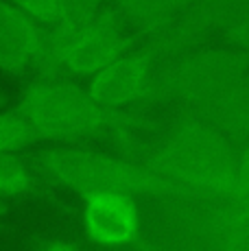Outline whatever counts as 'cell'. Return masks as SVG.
Returning <instances> with one entry per match:
<instances>
[{"label": "cell", "mask_w": 249, "mask_h": 251, "mask_svg": "<svg viewBox=\"0 0 249 251\" xmlns=\"http://www.w3.org/2000/svg\"><path fill=\"white\" fill-rule=\"evenodd\" d=\"M16 109L28 120L40 142H81L105 136L124 142L133 129L147 123L140 114L103 105L88 85L83 88L68 76L40 75L25 85Z\"/></svg>", "instance_id": "6da1fadb"}, {"label": "cell", "mask_w": 249, "mask_h": 251, "mask_svg": "<svg viewBox=\"0 0 249 251\" xmlns=\"http://www.w3.org/2000/svg\"><path fill=\"white\" fill-rule=\"evenodd\" d=\"M142 162L164 177L181 199H227L236 151L214 125L186 112L142 155Z\"/></svg>", "instance_id": "7a4b0ae2"}, {"label": "cell", "mask_w": 249, "mask_h": 251, "mask_svg": "<svg viewBox=\"0 0 249 251\" xmlns=\"http://www.w3.org/2000/svg\"><path fill=\"white\" fill-rule=\"evenodd\" d=\"M133 46L127 20L112 7L64 16L46 26L37 75L90 79Z\"/></svg>", "instance_id": "3957f363"}, {"label": "cell", "mask_w": 249, "mask_h": 251, "mask_svg": "<svg viewBox=\"0 0 249 251\" xmlns=\"http://www.w3.org/2000/svg\"><path fill=\"white\" fill-rule=\"evenodd\" d=\"M35 168L57 186L85 197L116 190L133 197L181 199L177 190L145 162L85 147H52L35 155Z\"/></svg>", "instance_id": "277c9868"}, {"label": "cell", "mask_w": 249, "mask_h": 251, "mask_svg": "<svg viewBox=\"0 0 249 251\" xmlns=\"http://www.w3.org/2000/svg\"><path fill=\"white\" fill-rule=\"evenodd\" d=\"M249 72V52L232 44L205 46L181 52L157 66L147 105H181L195 112Z\"/></svg>", "instance_id": "5b68a950"}, {"label": "cell", "mask_w": 249, "mask_h": 251, "mask_svg": "<svg viewBox=\"0 0 249 251\" xmlns=\"http://www.w3.org/2000/svg\"><path fill=\"white\" fill-rule=\"evenodd\" d=\"M157 64L145 48H131L88 79V90L103 105L129 109L147 105Z\"/></svg>", "instance_id": "8992f818"}, {"label": "cell", "mask_w": 249, "mask_h": 251, "mask_svg": "<svg viewBox=\"0 0 249 251\" xmlns=\"http://www.w3.org/2000/svg\"><path fill=\"white\" fill-rule=\"evenodd\" d=\"M83 199V231L94 245L121 247L138 238L140 210L133 195L103 190L85 195Z\"/></svg>", "instance_id": "52a82bcc"}, {"label": "cell", "mask_w": 249, "mask_h": 251, "mask_svg": "<svg viewBox=\"0 0 249 251\" xmlns=\"http://www.w3.org/2000/svg\"><path fill=\"white\" fill-rule=\"evenodd\" d=\"M46 44V24L37 22L11 0H0V70L35 72Z\"/></svg>", "instance_id": "ba28073f"}, {"label": "cell", "mask_w": 249, "mask_h": 251, "mask_svg": "<svg viewBox=\"0 0 249 251\" xmlns=\"http://www.w3.org/2000/svg\"><path fill=\"white\" fill-rule=\"evenodd\" d=\"M193 114L214 125L229 140H249V72Z\"/></svg>", "instance_id": "9c48e42d"}, {"label": "cell", "mask_w": 249, "mask_h": 251, "mask_svg": "<svg viewBox=\"0 0 249 251\" xmlns=\"http://www.w3.org/2000/svg\"><path fill=\"white\" fill-rule=\"evenodd\" d=\"M116 11L140 35L155 37L186 11V0H114Z\"/></svg>", "instance_id": "30bf717a"}, {"label": "cell", "mask_w": 249, "mask_h": 251, "mask_svg": "<svg viewBox=\"0 0 249 251\" xmlns=\"http://www.w3.org/2000/svg\"><path fill=\"white\" fill-rule=\"evenodd\" d=\"M35 188L33 168L18 153H0V199L25 197Z\"/></svg>", "instance_id": "8fae6325"}, {"label": "cell", "mask_w": 249, "mask_h": 251, "mask_svg": "<svg viewBox=\"0 0 249 251\" xmlns=\"http://www.w3.org/2000/svg\"><path fill=\"white\" fill-rule=\"evenodd\" d=\"M35 142H40L35 131L18 109L0 112V153H18Z\"/></svg>", "instance_id": "7c38bea8"}, {"label": "cell", "mask_w": 249, "mask_h": 251, "mask_svg": "<svg viewBox=\"0 0 249 251\" xmlns=\"http://www.w3.org/2000/svg\"><path fill=\"white\" fill-rule=\"evenodd\" d=\"M227 199L249 205V142L241 153H236V166H234V181Z\"/></svg>", "instance_id": "4fadbf2b"}, {"label": "cell", "mask_w": 249, "mask_h": 251, "mask_svg": "<svg viewBox=\"0 0 249 251\" xmlns=\"http://www.w3.org/2000/svg\"><path fill=\"white\" fill-rule=\"evenodd\" d=\"M11 2L46 26L61 18V0H11Z\"/></svg>", "instance_id": "5bb4252c"}, {"label": "cell", "mask_w": 249, "mask_h": 251, "mask_svg": "<svg viewBox=\"0 0 249 251\" xmlns=\"http://www.w3.org/2000/svg\"><path fill=\"white\" fill-rule=\"evenodd\" d=\"M221 37L227 42V44L249 52V11L229 22L221 31Z\"/></svg>", "instance_id": "9a60e30c"}, {"label": "cell", "mask_w": 249, "mask_h": 251, "mask_svg": "<svg viewBox=\"0 0 249 251\" xmlns=\"http://www.w3.org/2000/svg\"><path fill=\"white\" fill-rule=\"evenodd\" d=\"M103 4L105 0H61V18L81 11H90V9L103 7Z\"/></svg>", "instance_id": "2e32d148"}, {"label": "cell", "mask_w": 249, "mask_h": 251, "mask_svg": "<svg viewBox=\"0 0 249 251\" xmlns=\"http://www.w3.org/2000/svg\"><path fill=\"white\" fill-rule=\"evenodd\" d=\"M4 216H7V205H4V199H0V225H2Z\"/></svg>", "instance_id": "e0dca14e"}, {"label": "cell", "mask_w": 249, "mask_h": 251, "mask_svg": "<svg viewBox=\"0 0 249 251\" xmlns=\"http://www.w3.org/2000/svg\"><path fill=\"white\" fill-rule=\"evenodd\" d=\"M0 105H2V90H0Z\"/></svg>", "instance_id": "ac0fdd59"}]
</instances>
